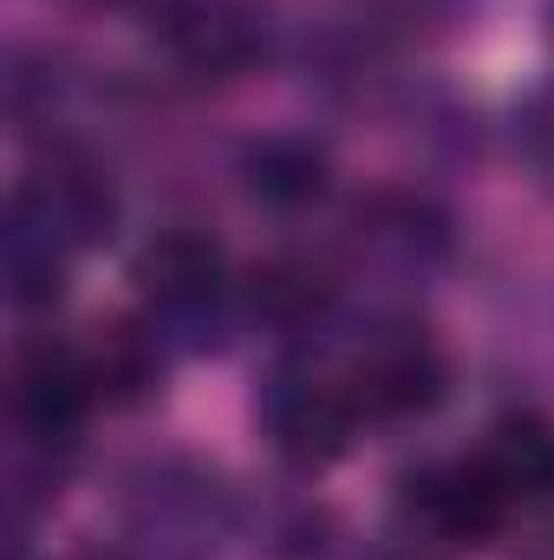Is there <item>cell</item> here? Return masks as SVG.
<instances>
[{"instance_id": "obj_1", "label": "cell", "mask_w": 554, "mask_h": 560, "mask_svg": "<svg viewBox=\"0 0 554 560\" xmlns=\"http://www.w3.org/2000/svg\"><path fill=\"white\" fill-rule=\"evenodd\" d=\"M131 280H138V306L143 326L163 339V346H209L222 339L229 313H235V280H229V261L209 235L196 229H163L150 235L131 261Z\"/></svg>"}, {"instance_id": "obj_9", "label": "cell", "mask_w": 554, "mask_h": 560, "mask_svg": "<svg viewBox=\"0 0 554 560\" xmlns=\"http://www.w3.org/2000/svg\"><path fill=\"white\" fill-rule=\"evenodd\" d=\"M79 352H85L99 405H138V398H150V385L163 378V352L170 346L143 319H112V326H92V339Z\"/></svg>"}, {"instance_id": "obj_8", "label": "cell", "mask_w": 554, "mask_h": 560, "mask_svg": "<svg viewBox=\"0 0 554 560\" xmlns=\"http://www.w3.org/2000/svg\"><path fill=\"white\" fill-rule=\"evenodd\" d=\"M92 405H99V392H92V372H85L79 346H33L13 365V423H20L26 443L66 450Z\"/></svg>"}, {"instance_id": "obj_3", "label": "cell", "mask_w": 554, "mask_h": 560, "mask_svg": "<svg viewBox=\"0 0 554 560\" xmlns=\"http://www.w3.org/2000/svg\"><path fill=\"white\" fill-rule=\"evenodd\" d=\"M339 378H346L359 418L385 423V418L430 411L443 398L450 365H443V346L430 339V326H417V319H379V326L359 332V346L339 365Z\"/></svg>"}, {"instance_id": "obj_5", "label": "cell", "mask_w": 554, "mask_h": 560, "mask_svg": "<svg viewBox=\"0 0 554 560\" xmlns=\"http://www.w3.org/2000/svg\"><path fill=\"white\" fill-rule=\"evenodd\" d=\"M7 222L26 229V235H39L46 248H59V255L72 261V255H85V248H99V242L112 235L118 196H112V183H105L99 163H85V156H72V150H53V156L13 189Z\"/></svg>"}, {"instance_id": "obj_12", "label": "cell", "mask_w": 554, "mask_h": 560, "mask_svg": "<svg viewBox=\"0 0 554 560\" xmlns=\"http://www.w3.org/2000/svg\"><path fill=\"white\" fill-rule=\"evenodd\" d=\"M516 138H522L529 170L554 189V79L529 92V105H522V118H516Z\"/></svg>"}, {"instance_id": "obj_6", "label": "cell", "mask_w": 554, "mask_h": 560, "mask_svg": "<svg viewBox=\"0 0 554 560\" xmlns=\"http://www.w3.org/2000/svg\"><path fill=\"white\" fill-rule=\"evenodd\" d=\"M463 463H470V482L489 522L503 528L509 515H529L554 495V423L535 411H509L483 430V443Z\"/></svg>"}, {"instance_id": "obj_14", "label": "cell", "mask_w": 554, "mask_h": 560, "mask_svg": "<svg viewBox=\"0 0 554 560\" xmlns=\"http://www.w3.org/2000/svg\"><path fill=\"white\" fill-rule=\"evenodd\" d=\"M549 20H554V0H549Z\"/></svg>"}, {"instance_id": "obj_4", "label": "cell", "mask_w": 554, "mask_h": 560, "mask_svg": "<svg viewBox=\"0 0 554 560\" xmlns=\"http://www.w3.org/2000/svg\"><path fill=\"white\" fill-rule=\"evenodd\" d=\"M359 423L366 418H359V405H353V392L333 365L287 359L262 385V430H268L275 456H287L293 469H326L353 443Z\"/></svg>"}, {"instance_id": "obj_7", "label": "cell", "mask_w": 554, "mask_h": 560, "mask_svg": "<svg viewBox=\"0 0 554 560\" xmlns=\"http://www.w3.org/2000/svg\"><path fill=\"white\" fill-rule=\"evenodd\" d=\"M150 26L196 79H235L262 59V20L242 0H150Z\"/></svg>"}, {"instance_id": "obj_13", "label": "cell", "mask_w": 554, "mask_h": 560, "mask_svg": "<svg viewBox=\"0 0 554 560\" xmlns=\"http://www.w3.org/2000/svg\"><path fill=\"white\" fill-rule=\"evenodd\" d=\"M79 560H143V555H138V548H125V555L112 548V555H79Z\"/></svg>"}, {"instance_id": "obj_2", "label": "cell", "mask_w": 554, "mask_h": 560, "mask_svg": "<svg viewBox=\"0 0 554 560\" xmlns=\"http://www.w3.org/2000/svg\"><path fill=\"white\" fill-rule=\"evenodd\" d=\"M131 541L143 560H209L229 535V495L196 463H157L125 495Z\"/></svg>"}, {"instance_id": "obj_10", "label": "cell", "mask_w": 554, "mask_h": 560, "mask_svg": "<svg viewBox=\"0 0 554 560\" xmlns=\"http://www.w3.org/2000/svg\"><path fill=\"white\" fill-rule=\"evenodd\" d=\"M359 242H366L379 261H392V268H430V261L450 248V229H443V215H437L430 202H417V196H372V202L359 209Z\"/></svg>"}, {"instance_id": "obj_11", "label": "cell", "mask_w": 554, "mask_h": 560, "mask_svg": "<svg viewBox=\"0 0 554 560\" xmlns=\"http://www.w3.org/2000/svg\"><path fill=\"white\" fill-rule=\"evenodd\" d=\"M242 176H249L255 202H268V209H307L326 189V156H320V143H307V138H262V143H249Z\"/></svg>"}]
</instances>
